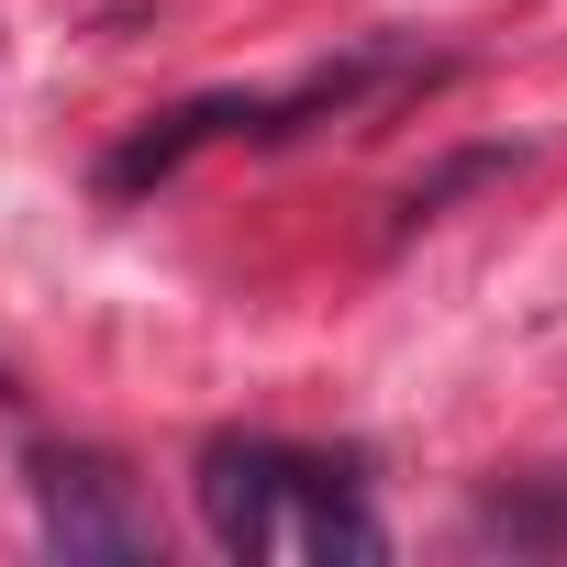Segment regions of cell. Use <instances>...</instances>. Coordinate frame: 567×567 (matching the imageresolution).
I'll list each match as a JSON object with an SVG mask.
<instances>
[{"mask_svg":"<svg viewBox=\"0 0 567 567\" xmlns=\"http://www.w3.org/2000/svg\"><path fill=\"white\" fill-rule=\"evenodd\" d=\"M323 456H290V445H256V434H223L200 445V523L223 556H278V534H290V501Z\"/></svg>","mask_w":567,"mask_h":567,"instance_id":"6da1fadb","label":"cell"},{"mask_svg":"<svg viewBox=\"0 0 567 567\" xmlns=\"http://www.w3.org/2000/svg\"><path fill=\"white\" fill-rule=\"evenodd\" d=\"M34 512H45V545H56V556H112V567L145 556L134 489H123V467L90 456V445H45V456H34Z\"/></svg>","mask_w":567,"mask_h":567,"instance_id":"7a4b0ae2","label":"cell"},{"mask_svg":"<svg viewBox=\"0 0 567 567\" xmlns=\"http://www.w3.org/2000/svg\"><path fill=\"white\" fill-rule=\"evenodd\" d=\"M212 134H256V101L245 90H212V101H189V112H167L156 134H134L112 167H101V189H145V178H167L189 145H212Z\"/></svg>","mask_w":567,"mask_h":567,"instance_id":"3957f363","label":"cell"},{"mask_svg":"<svg viewBox=\"0 0 567 567\" xmlns=\"http://www.w3.org/2000/svg\"><path fill=\"white\" fill-rule=\"evenodd\" d=\"M0 401H12V379H0Z\"/></svg>","mask_w":567,"mask_h":567,"instance_id":"277c9868","label":"cell"}]
</instances>
